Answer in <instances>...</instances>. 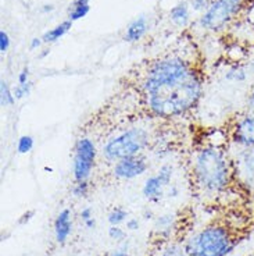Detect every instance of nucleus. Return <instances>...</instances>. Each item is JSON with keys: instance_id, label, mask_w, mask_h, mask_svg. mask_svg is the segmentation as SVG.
Masks as SVG:
<instances>
[{"instance_id": "c85d7f7f", "label": "nucleus", "mask_w": 254, "mask_h": 256, "mask_svg": "<svg viewBox=\"0 0 254 256\" xmlns=\"http://www.w3.org/2000/svg\"><path fill=\"white\" fill-rule=\"evenodd\" d=\"M33 218H35V210H32L31 209V210L24 212V213L18 218V222H17V223H18V226H26Z\"/></svg>"}, {"instance_id": "b1692460", "label": "nucleus", "mask_w": 254, "mask_h": 256, "mask_svg": "<svg viewBox=\"0 0 254 256\" xmlns=\"http://www.w3.org/2000/svg\"><path fill=\"white\" fill-rule=\"evenodd\" d=\"M90 7L89 4H85V6H72L68 14V20L70 21H76V20L83 18L86 14L89 13Z\"/></svg>"}, {"instance_id": "7c9ffc66", "label": "nucleus", "mask_w": 254, "mask_h": 256, "mask_svg": "<svg viewBox=\"0 0 254 256\" xmlns=\"http://www.w3.org/2000/svg\"><path fill=\"white\" fill-rule=\"evenodd\" d=\"M17 82L18 84H26L29 82V68L24 67L22 70L18 72V77H17Z\"/></svg>"}, {"instance_id": "393cba45", "label": "nucleus", "mask_w": 254, "mask_h": 256, "mask_svg": "<svg viewBox=\"0 0 254 256\" xmlns=\"http://www.w3.org/2000/svg\"><path fill=\"white\" fill-rule=\"evenodd\" d=\"M31 90H32L31 81L26 84H17V85H15V88L13 90L14 96H15V100H21V99L26 98V96L31 94Z\"/></svg>"}, {"instance_id": "0eeeda50", "label": "nucleus", "mask_w": 254, "mask_h": 256, "mask_svg": "<svg viewBox=\"0 0 254 256\" xmlns=\"http://www.w3.org/2000/svg\"><path fill=\"white\" fill-rule=\"evenodd\" d=\"M238 148V154L231 158L234 178L242 190L254 199V148Z\"/></svg>"}, {"instance_id": "39448f33", "label": "nucleus", "mask_w": 254, "mask_h": 256, "mask_svg": "<svg viewBox=\"0 0 254 256\" xmlns=\"http://www.w3.org/2000/svg\"><path fill=\"white\" fill-rule=\"evenodd\" d=\"M243 0H213L200 18V26L207 31H221L241 10Z\"/></svg>"}, {"instance_id": "c756f323", "label": "nucleus", "mask_w": 254, "mask_h": 256, "mask_svg": "<svg viewBox=\"0 0 254 256\" xmlns=\"http://www.w3.org/2000/svg\"><path fill=\"white\" fill-rule=\"evenodd\" d=\"M140 227V222L139 218H129L125 222V228L127 231H138Z\"/></svg>"}, {"instance_id": "2eb2a0df", "label": "nucleus", "mask_w": 254, "mask_h": 256, "mask_svg": "<svg viewBox=\"0 0 254 256\" xmlns=\"http://www.w3.org/2000/svg\"><path fill=\"white\" fill-rule=\"evenodd\" d=\"M159 256H189L188 250L185 246V242L179 241H167L161 246V250L159 252Z\"/></svg>"}, {"instance_id": "f704fd0d", "label": "nucleus", "mask_w": 254, "mask_h": 256, "mask_svg": "<svg viewBox=\"0 0 254 256\" xmlns=\"http://www.w3.org/2000/svg\"><path fill=\"white\" fill-rule=\"evenodd\" d=\"M85 4H89V0H75L72 3V6H85Z\"/></svg>"}, {"instance_id": "a211bd4d", "label": "nucleus", "mask_w": 254, "mask_h": 256, "mask_svg": "<svg viewBox=\"0 0 254 256\" xmlns=\"http://www.w3.org/2000/svg\"><path fill=\"white\" fill-rule=\"evenodd\" d=\"M14 103H15L14 92L6 81H1L0 82V104L3 108H10V106H13Z\"/></svg>"}, {"instance_id": "bb28decb", "label": "nucleus", "mask_w": 254, "mask_h": 256, "mask_svg": "<svg viewBox=\"0 0 254 256\" xmlns=\"http://www.w3.org/2000/svg\"><path fill=\"white\" fill-rule=\"evenodd\" d=\"M10 48V36L6 31H0V52L1 53H6Z\"/></svg>"}, {"instance_id": "c9c22d12", "label": "nucleus", "mask_w": 254, "mask_h": 256, "mask_svg": "<svg viewBox=\"0 0 254 256\" xmlns=\"http://www.w3.org/2000/svg\"><path fill=\"white\" fill-rule=\"evenodd\" d=\"M143 218H145V220H152V218H153V212L152 210H145V213H143Z\"/></svg>"}, {"instance_id": "412c9836", "label": "nucleus", "mask_w": 254, "mask_h": 256, "mask_svg": "<svg viewBox=\"0 0 254 256\" xmlns=\"http://www.w3.org/2000/svg\"><path fill=\"white\" fill-rule=\"evenodd\" d=\"M90 186L88 181H75V184L71 188L72 196L76 199H83L89 195Z\"/></svg>"}, {"instance_id": "9b49d317", "label": "nucleus", "mask_w": 254, "mask_h": 256, "mask_svg": "<svg viewBox=\"0 0 254 256\" xmlns=\"http://www.w3.org/2000/svg\"><path fill=\"white\" fill-rule=\"evenodd\" d=\"M177 214L175 213H163L154 218V234L159 240L171 241L174 231L177 230Z\"/></svg>"}, {"instance_id": "1a4fd4ad", "label": "nucleus", "mask_w": 254, "mask_h": 256, "mask_svg": "<svg viewBox=\"0 0 254 256\" xmlns=\"http://www.w3.org/2000/svg\"><path fill=\"white\" fill-rule=\"evenodd\" d=\"M231 140L235 146L254 148V113L249 112L235 122L231 132Z\"/></svg>"}, {"instance_id": "dca6fc26", "label": "nucleus", "mask_w": 254, "mask_h": 256, "mask_svg": "<svg viewBox=\"0 0 254 256\" xmlns=\"http://www.w3.org/2000/svg\"><path fill=\"white\" fill-rule=\"evenodd\" d=\"M170 16H171L172 22L175 26H188V22H189V10H188V6L185 3L172 7Z\"/></svg>"}, {"instance_id": "ddd939ff", "label": "nucleus", "mask_w": 254, "mask_h": 256, "mask_svg": "<svg viewBox=\"0 0 254 256\" xmlns=\"http://www.w3.org/2000/svg\"><path fill=\"white\" fill-rule=\"evenodd\" d=\"M147 31V21L146 18L142 16L139 18L134 20L129 26H128L127 32H125V40L128 42H136L139 40Z\"/></svg>"}, {"instance_id": "4c0bfd02", "label": "nucleus", "mask_w": 254, "mask_h": 256, "mask_svg": "<svg viewBox=\"0 0 254 256\" xmlns=\"http://www.w3.org/2000/svg\"><path fill=\"white\" fill-rule=\"evenodd\" d=\"M249 256H254V252H253V254H250V255H249Z\"/></svg>"}, {"instance_id": "4be33fe9", "label": "nucleus", "mask_w": 254, "mask_h": 256, "mask_svg": "<svg viewBox=\"0 0 254 256\" xmlns=\"http://www.w3.org/2000/svg\"><path fill=\"white\" fill-rule=\"evenodd\" d=\"M108 238L111 240V241H114L118 245L120 244H124L127 241V231L124 230L121 226H110L108 227Z\"/></svg>"}, {"instance_id": "a878e982", "label": "nucleus", "mask_w": 254, "mask_h": 256, "mask_svg": "<svg viewBox=\"0 0 254 256\" xmlns=\"http://www.w3.org/2000/svg\"><path fill=\"white\" fill-rule=\"evenodd\" d=\"M103 256H131V252H129V245L128 242L125 241L124 244H120L115 250H110L107 252L106 255Z\"/></svg>"}, {"instance_id": "7ed1b4c3", "label": "nucleus", "mask_w": 254, "mask_h": 256, "mask_svg": "<svg viewBox=\"0 0 254 256\" xmlns=\"http://www.w3.org/2000/svg\"><path fill=\"white\" fill-rule=\"evenodd\" d=\"M238 244L239 240L234 231L221 223L207 224L185 240L189 256H229L234 254Z\"/></svg>"}, {"instance_id": "f257e3e1", "label": "nucleus", "mask_w": 254, "mask_h": 256, "mask_svg": "<svg viewBox=\"0 0 254 256\" xmlns=\"http://www.w3.org/2000/svg\"><path fill=\"white\" fill-rule=\"evenodd\" d=\"M142 90L153 114L172 118L196 108L203 95V82L185 60L170 58L154 62L149 67Z\"/></svg>"}, {"instance_id": "f8f14e48", "label": "nucleus", "mask_w": 254, "mask_h": 256, "mask_svg": "<svg viewBox=\"0 0 254 256\" xmlns=\"http://www.w3.org/2000/svg\"><path fill=\"white\" fill-rule=\"evenodd\" d=\"M165 188L168 186H165L164 181L160 178L159 174H154L145 181L142 186V194L150 202H160V199L165 195Z\"/></svg>"}, {"instance_id": "58836bf2", "label": "nucleus", "mask_w": 254, "mask_h": 256, "mask_svg": "<svg viewBox=\"0 0 254 256\" xmlns=\"http://www.w3.org/2000/svg\"><path fill=\"white\" fill-rule=\"evenodd\" d=\"M70 256H81V255H70Z\"/></svg>"}, {"instance_id": "473e14b6", "label": "nucleus", "mask_w": 254, "mask_h": 256, "mask_svg": "<svg viewBox=\"0 0 254 256\" xmlns=\"http://www.w3.org/2000/svg\"><path fill=\"white\" fill-rule=\"evenodd\" d=\"M179 195V188L177 186H170V190L167 192V196L170 198H177Z\"/></svg>"}, {"instance_id": "aec40b11", "label": "nucleus", "mask_w": 254, "mask_h": 256, "mask_svg": "<svg viewBox=\"0 0 254 256\" xmlns=\"http://www.w3.org/2000/svg\"><path fill=\"white\" fill-rule=\"evenodd\" d=\"M225 80L231 82H245L248 80V72L245 68H242L239 66H235L232 68H229L225 74Z\"/></svg>"}, {"instance_id": "5701e85b", "label": "nucleus", "mask_w": 254, "mask_h": 256, "mask_svg": "<svg viewBox=\"0 0 254 256\" xmlns=\"http://www.w3.org/2000/svg\"><path fill=\"white\" fill-rule=\"evenodd\" d=\"M35 141H33V136L31 135H22L19 136L18 142H17V150L19 154H29L32 149H33Z\"/></svg>"}, {"instance_id": "cd10ccee", "label": "nucleus", "mask_w": 254, "mask_h": 256, "mask_svg": "<svg viewBox=\"0 0 254 256\" xmlns=\"http://www.w3.org/2000/svg\"><path fill=\"white\" fill-rule=\"evenodd\" d=\"M210 0H191V4L192 8L193 10H196V12H206L210 6Z\"/></svg>"}, {"instance_id": "4468645a", "label": "nucleus", "mask_w": 254, "mask_h": 256, "mask_svg": "<svg viewBox=\"0 0 254 256\" xmlns=\"http://www.w3.org/2000/svg\"><path fill=\"white\" fill-rule=\"evenodd\" d=\"M71 26H72V21L67 20V21H64V22H61V24H58L57 26L51 28L50 31L45 32V35L42 36V40L46 42V44L56 42V40H58L61 36H64L67 32L70 31Z\"/></svg>"}, {"instance_id": "72a5a7b5", "label": "nucleus", "mask_w": 254, "mask_h": 256, "mask_svg": "<svg viewBox=\"0 0 254 256\" xmlns=\"http://www.w3.org/2000/svg\"><path fill=\"white\" fill-rule=\"evenodd\" d=\"M43 40L42 39H39V38H33L31 40V45H29V49L31 50H35V49H38L39 46H40V44H42Z\"/></svg>"}, {"instance_id": "f3484780", "label": "nucleus", "mask_w": 254, "mask_h": 256, "mask_svg": "<svg viewBox=\"0 0 254 256\" xmlns=\"http://www.w3.org/2000/svg\"><path fill=\"white\" fill-rule=\"evenodd\" d=\"M128 216L129 214H128L127 209H124L122 206H115L108 213L107 222L110 226H121V224H124L129 218Z\"/></svg>"}, {"instance_id": "20e7f679", "label": "nucleus", "mask_w": 254, "mask_h": 256, "mask_svg": "<svg viewBox=\"0 0 254 256\" xmlns=\"http://www.w3.org/2000/svg\"><path fill=\"white\" fill-rule=\"evenodd\" d=\"M149 142L150 135L145 128L132 127L108 140L103 146L102 154L107 162L115 163L127 158L139 156L149 146Z\"/></svg>"}, {"instance_id": "423d86ee", "label": "nucleus", "mask_w": 254, "mask_h": 256, "mask_svg": "<svg viewBox=\"0 0 254 256\" xmlns=\"http://www.w3.org/2000/svg\"><path fill=\"white\" fill-rule=\"evenodd\" d=\"M97 149L90 138H79L75 144L72 160V177L75 181H89L95 168Z\"/></svg>"}, {"instance_id": "f03ea898", "label": "nucleus", "mask_w": 254, "mask_h": 256, "mask_svg": "<svg viewBox=\"0 0 254 256\" xmlns=\"http://www.w3.org/2000/svg\"><path fill=\"white\" fill-rule=\"evenodd\" d=\"M193 177L206 195L227 191L234 180L232 160L221 148L211 145L199 149L193 158Z\"/></svg>"}, {"instance_id": "e433bc0d", "label": "nucleus", "mask_w": 254, "mask_h": 256, "mask_svg": "<svg viewBox=\"0 0 254 256\" xmlns=\"http://www.w3.org/2000/svg\"><path fill=\"white\" fill-rule=\"evenodd\" d=\"M53 8H54V7L51 6V4H47V6L43 7V12H51Z\"/></svg>"}, {"instance_id": "6ab92c4d", "label": "nucleus", "mask_w": 254, "mask_h": 256, "mask_svg": "<svg viewBox=\"0 0 254 256\" xmlns=\"http://www.w3.org/2000/svg\"><path fill=\"white\" fill-rule=\"evenodd\" d=\"M79 218H81L83 227H85L86 230H95L96 218L95 216H93V210H92V208H89V206H85V208H82L81 212H79Z\"/></svg>"}, {"instance_id": "6e6552de", "label": "nucleus", "mask_w": 254, "mask_h": 256, "mask_svg": "<svg viewBox=\"0 0 254 256\" xmlns=\"http://www.w3.org/2000/svg\"><path fill=\"white\" fill-rule=\"evenodd\" d=\"M147 162L142 156H132L115 162L113 167V176L118 180H134L147 172Z\"/></svg>"}, {"instance_id": "9d476101", "label": "nucleus", "mask_w": 254, "mask_h": 256, "mask_svg": "<svg viewBox=\"0 0 254 256\" xmlns=\"http://www.w3.org/2000/svg\"><path fill=\"white\" fill-rule=\"evenodd\" d=\"M72 213L70 209H61L58 212L57 216L53 222V232H54V240L58 245H65L72 236Z\"/></svg>"}, {"instance_id": "2f4dec72", "label": "nucleus", "mask_w": 254, "mask_h": 256, "mask_svg": "<svg viewBox=\"0 0 254 256\" xmlns=\"http://www.w3.org/2000/svg\"><path fill=\"white\" fill-rule=\"evenodd\" d=\"M248 108L249 112H253L254 113V84L253 88H252V92H250V95L248 98Z\"/></svg>"}]
</instances>
